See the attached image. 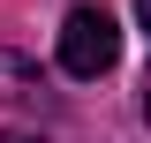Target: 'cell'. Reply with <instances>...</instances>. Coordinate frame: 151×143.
<instances>
[{
	"mask_svg": "<svg viewBox=\"0 0 151 143\" xmlns=\"http://www.w3.org/2000/svg\"><path fill=\"white\" fill-rule=\"evenodd\" d=\"M113 60H121L113 15H106V8H68V23H60V68H68L76 83H98Z\"/></svg>",
	"mask_w": 151,
	"mask_h": 143,
	"instance_id": "cell-1",
	"label": "cell"
},
{
	"mask_svg": "<svg viewBox=\"0 0 151 143\" xmlns=\"http://www.w3.org/2000/svg\"><path fill=\"white\" fill-rule=\"evenodd\" d=\"M38 90H45L38 60H23V53H8V45H0V98H8V106H38Z\"/></svg>",
	"mask_w": 151,
	"mask_h": 143,
	"instance_id": "cell-2",
	"label": "cell"
},
{
	"mask_svg": "<svg viewBox=\"0 0 151 143\" xmlns=\"http://www.w3.org/2000/svg\"><path fill=\"white\" fill-rule=\"evenodd\" d=\"M0 143H45V136H23V128H8V136H0Z\"/></svg>",
	"mask_w": 151,
	"mask_h": 143,
	"instance_id": "cell-3",
	"label": "cell"
},
{
	"mask_svg": "<svg viewBox=\"0 0 151 143\" xmlns=\"http://www.w3.org/2000/svg\"><path fill=\"white\" fill-rule=\"evenodd\" d=\"M136 23H144V30H151V0H136Z\"/></svg>",
	"mask_w": 151,
	"mask_h": 143,
	"instance_id": "cell-4",
	"label": "cell"
},
{
	"mask_svg": "<svg viewBox=\"0 0 151 143\" xmlns=\"http://www.w3.org/2000/svg\"><path fill=\"white\" fill-rule=\"evenodd\" d=\"M144 121H151V83H144Z\"/></svg>",
	"mask_w": 151,
	"mask_h": 143,
	"instance_id": "cell-5",
	"label": "cell"
}]
</instances>
